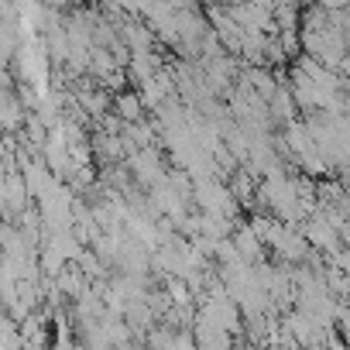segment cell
<instances>
[{
    "instance_id": "1",
    "label": "cell",
    "mask_w": 350,
    "mask_h": 350,
    "mask_svg": "<svg viewBox=\"0 0 350 350\" xmlns=\"http://www.w3.org/2000/svg\"><path fill=\"white\" fill-rule=\"evenodd\" d=\"M113 107H117V113H120V120H127V124H134L137 117H141V110H144V96H137V93H117L113 96Z\"/></svg>"
},
{
    "instance_id": "2",
    "label": "cell",
    "mask_w": 350,
    "mask_h": 350,
    "mask_svg": "<svg viewBox=\"0 0 350 350\" xmlns=\"http://www.w3.org/2000/svg\"><path fill=\"white\" fill-rule=\"evenodd\" d=\"M347 8H350V0H323V11H329V14H340Z\"/></svg>"
}]
</instances>
